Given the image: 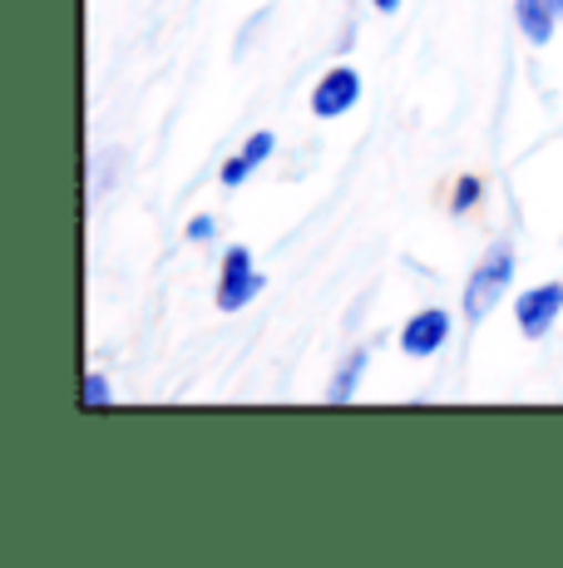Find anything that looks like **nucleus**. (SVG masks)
<instances>
[{"instance_id":"obj_1","label":"nucleus","mask_w":563,"mask_h":568,"mask_svg":"<svg viewBox=\"0 0 563 568\" xmlns=\"http://www.w3.org/2000/svg\"><path fill=\"white\" fill-rule=\"evenodd\" d=\"M509 282H514V253H509V247H494V253L470 272V287H464V316H470V322H484V316L494 312V302L509 292Z\"/></svg>"},{"instance_id":"obj_2","label":"nucleus","mask_w":563,"mask_h":568,"mask_svg":"<svg viewBox=\"0 0 563 568\" xmlns=\"http://www.w3.org/2000/svg\"><path fill=\"white\" fill-rule=\"evenodd\" d=\"M257 292H263V272L253 267V253H247V247H233V253L223 257L218 307H223V312H237V307H247Z\"/></svg>"},{"instance_id":"obj_3","label":"nucleus","mask_w":563,"mask_h":568,"mask_svg":"<svg viewBox=\"0 0 563 568\" xmlns=\"http://www.w3.org/2000/svg\"><path fill=\"white\" fill-rule=\"evenodd\" d=\"M356 100H361V74H356L351 64H337L331 74H321V80H317L311 109H317V119H341Z\"/></svg>"},{"instance_id":"obj_4","label":"nucleus","mask_w":563,"mask_h":568,"mask_svg":"<svg viewBox=\"0 0 563 568\" xmlns=\"http://www.w3.org/2000/svg\"><path fill=\"white\" fill-rule=\"evenodd\" d=\"M450 342V312L430 307V312H416L400 332V352L406 356H436L440 346Z\"/></svg>"},{"instance_id":"obj_5","label":"nucleus","mask_w":563,"mask_h":568,"mask_svg":"<svg viewBox=\"0 0 563 568\" xmlns=\"http://www.w3.org/2000/svg\"><path fill=\"white\" fill-rule=\"evenodd\" d=\"M514 312H519V326H524V336L554 332V322H559V312H563V287H559V282H544V287L524 292Z\"/></svg>"},{"instance_id":"obj_6","label":"nucleus","mask_w":563,"mask_h":568,"mask_svg":"<svg viewBox=\"0 0 563 568\" xmlns=\"http://www.w3.org/2000/svg\"><path fill=\"white\" fill-rule=\"evenodd\" d=\"M514 20H519V30H524L534 45H544L549 36H554V6L549 0H514Z\"/></svg>"},{"instance_id":"obj_7","label":"nucleus","mask_w":563,"mask_h":568,"mask_svg":"<svg viewBox=\"0 0 563 568\" xmlns=\"http://www.w3.org/2000/svg\"><path fill=\"white\" fill-rule=\"evenodd\" d=\"M267 154H273V134H253V139H247L243 154L223 163V183H227V189H237V183H243L247 173L257 169V163H267Z\"/></svg>"},{"instance_id":"obj_8","label":"nucleus","mask_w":563,"mask_h":568,"mask_svg":"<svg viewBox=\"0 0 563 568\" xmlns=\"http://www.w3.org/2000/svg\"><path fill=\"white\" fill-rule=\"evenodd\" d=\"M361 371H366V352H356V356H346V362H341L337 381H331V390H327L337 406H346V400L356 396V386H361Z\"/></svg>"},{"instance_id":"obj_9","label":"nucleus","mask_w":563,"mask_h":568,"mask_svg":"<svg viewBox=\"0 0 563 568\" xmlns=\"http://www.w3.org/2000/svg\"><path fill=\"white\" fill-rule=\"evenodd\" d=\"M114 400V390H110V381L100 376V371H84V406L90 410H104Z\"/></svg>"},{"instance_id":"obj_10","label":"nucleus","mask_w":563,"mask_h":568,"mask_svg":"<svg viewBox=\"0 0 563 568\" xmlns=\"http://www.w3.org/2000/svg\"><path fill=\"white\" fill-rule=\"evenodd\" d=\"M470 203H480V179H470V173H464V179L460 183H454V213H464V207H470Z\"/></svg>"},{"instance_id":"obj_11","label":"nucleus","mask_w":563,"mask_h":568,"mask_svg":"<svg viewBox=\"0 0 563 568\" xmlns=\"http://www.w3.org/2000/svg\"><path fill=\"white\" fill-rule=\"evenodd\" d=\"M213 233H218V223H213V217H193V223H188V237H193V243H208Z\"/></svg>"},{"instance_id":"obj_12","label":"nucleus","mask_w":563,"mask_h":568,"mask_svg":"<svg viewBox=\"0 0 563 568\" xmlns=\"http://www.w3.org/2000/svg\"><path fill=\"white\" fill-rule=\"evenodd\" d=\"M371 6H376V10H386V16H396V6H400V0H371Z\"/></svg>"},{"instance_id":"obj_13","label":"nucleus","mask_w":563,"mask_h":568,"mask_svg":"<svg viewBox=\"0 0 563 568\" xmlns=\"http://www.w3.org/2000/svg\"><path fill=\"white\" fill-rule=\"evenodd\" d=\"M549 6H554V16H559V20H563V0H549Z\"/></svg>"}]
</instances>
